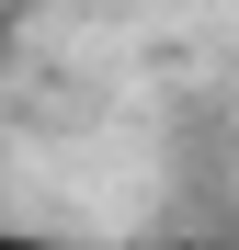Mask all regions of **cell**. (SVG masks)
<instances>
[{
  "mask_svg": "<svg viewBox=\"0 0 239 250\" xmlns=\"http://www.w3.org/2000/svg\"><path fill=\"white\" fill-rule=\"evenodd\" d=\"M0 250H91V239H34V228H0Z\"/></svg>",
  "mask_w": 239,
  "mask_h": 250,
  "instance_id": "6da1fadb",
  "label": "cell"
}]
</instances>
